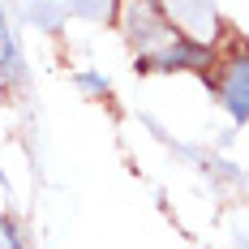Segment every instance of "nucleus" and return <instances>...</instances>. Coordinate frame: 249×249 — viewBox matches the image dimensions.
Masks as SVG:
<instances>
[{
    "label": "nucleus",
    "mask_w": 249,
    "mask_h": 249,
    "mask_svg": "<svg viewBox=\"0 0 249 249\" xmlns=\"http://www.w3.org/2000/svg\"><path fill=\"white\" fill-rule=\"evenodd\" d=\"M163 13H168L172 30L185 43H194L202 52H219L228 26H224L215 4H206V0H176V4H163Z\"/></svg>",
    "instance_id": "3"
},
{
    "label": "nucleus",
    "mask_w": 249,
    "mask_h": 249,
    "mask_svg": "<svg viewBox=\"0 0 249 249\" xmlns=\"http://www.w3.org/2000/svg\"><path fill=\"white\" fill-rule=\"evenodd\" d=\"M77 82H82V90H90V95H107V82H103V77H95V73H82Z\"/></svg>",
    "instance_id": "5"
},
{
    "label": "nucleus",
    "mask_w": 249,
    "mask_h": 249,
    "mask_svg": "<svg viewBox=\"0 0 249 249\" xmlns=\"http://www.w3.org/2000/svg\"><path fill=\"white\" fill-rule=\"evenodd\" d=\"M211 86H215V95L219 103L228 107V116L232 121H249V48L241 43H232L228 52H215V60H211Z\"/></svg>",
    "instance_id": "2"
},
{
    "label": "nucleus",
    "mask_w": 249,
    "mask_h": 249,
    "mask_svg": "<svg viewBox=\"0 0 249 249\" xmlns=\"http://www.w3.org/2000/svg\"><path fill=\"white\" fill-rule=\"evenodd\" d=\"M116 18H121V35L129 39V48H133V56H138V65H146L150 56H159L168 43L180 39V35L172 30V22H168V13H163V4H146V0H138V4H121Z\"/></svg>",
    "instance_id": "1"
},
{
    "label": "nucleus",
    "mask_w": 249,
    "mask_h": 249,
    "mask_svg": "<svg viewBox=\"0 0 249 249\" xmlns=\"http://www.w3.org/2000/svg\"><path fill=\"white\" fill-rule=\"evenodd\" d=\"M0 73H9L13 82L22 77V56H18V43H13V35H9L4 18H0Z\"/></svg>",
    "instance_id": "4"
}]
</instances>
